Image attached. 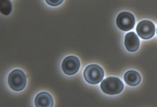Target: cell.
<instances>
[{"instance_id": "6da1fadb", "label": "cell", "mask_w": 157, "mask_h": 107, "mask_svg": "<svg viewBox=\"0 0 157 107\" xmlns=\"http://www.w3.org/2000/svg\"><path fill=\"white\" fill-rule=\"evenodd\" d=\"M124 87L122 81L115 77L106 78L101 84V88L103 92L109 95L120 93L123 91Z\"/></svg>"}, {"instance_id": "7a4b0ae2", "label": "cell", "mask_w": 157, "mask_h": 107, "mask_svg": "<svg viewBox=\"0 0 157 107\" xmlns=\"http://www.w3.org/2000/svg\"><path fill=\"white\" fill-rule=\"evenodd\" d=\"M83 76L86 81L92 85H96L101 82L104 77L103 69L97 65H91L85 68Z\"/></svg>"}, {"instance_id": "3957f363", "label": "cell", "mask_w": 157, "mask_h": 107, "mask_svg": "<svg viewBox=\"0 0 157 107\" xmlns=\"http://www.w3.org/2000/svg\"><path fill=\"white\" fill-rule=\"evenodd\" d=\"M10 87L13 90L19 91L26 87V77L24 73L20 69H16L10 73L8 78Z\"/></svg>"}, {"instance_id": "277c9868", "label": "cell", "mask_w": 157, "mask_h": 107, "mask_svg": "<svg viewBox=\"0 0 157 107\" xmlns=\"http://www.w3.org/2000/svg\"><path fill=\"white\" fill-rule=\"evenodd\" d=\"M116 22L119 29L124 31H128L135 26V18L130 13L124 12L118 15Z\"/></svg>"}, {"instance_id": "5b68a950", "label": "cell", "mask_w": 157, "mask_h": 107, "mask_svg": "<svg viewBox=\"0 0 157 107\" xmlns=\"http://www.w3.org/2000/svg\"><path fill=\"white\" fill-rule=\"evenodd\" d=\"M136 32L142 39H148L155 35V28L153 22L144 20L139 22L136 27Z\"/></svg>"}, {"instance_id": "8992f818", "label": "cell", "mask_w": 157, "mask_h": 107, "mask_svg": "<svg viewBox=\"0 0 157 107\" xmlns=\"http://www.w3.org/2000/svg\"><path fill=\"white\" fill-rule=\"evenodd\" d=\"M80 66V63L78 58L75 56H70L66 57L63 61L62 69L66 74L72 75L78 72Z\"/></svg>"}, {"instance_id": "52a82bcc", "label": "cell", "mask_w": 157, "mask_h": 107, "mask_svg": "<svg viewBox=\"0 0 157 107\" xmlns=\"http://www.w3.org/2000/svg\"><path fill=\"white\" fill-rule=\"evenodd\" d=\"M124 44L128 51L135 52L138 49L140 46V40L135 32H129L125 37Z\"/></svg>"}, {"instance_id": "ba28073f", "label": "cell", "mask_w": 157, "mask_h": 107, "mask_svg": "<svg viewBox=\"0 0 157 107\" xmlns=\"http://www.w3.org/2000/svg\"><path fill=\"white\" fill-rule=\"evenodd\" d=\"M35 104L37 107H52L54 105V100L49 93L44 92L37 95Z\"/></svg>"}, {"instance_id": "9c48e42d", "label": "cell", "mask_w": 157, "mask_h": 107, "mask_svg": "<svg viewBox=\"0 0 157 107\" xmlns=\"http://www.w3.org/2000/svg\"><path fill=\"white\" fill-rule=\"evenodd\" d=\"M124 80L128 85L131 86H135L140 83L141 77L140 74L137 71L130 70L125 74Z\"/></svg>"}, {"instance_id": "30bf717a", "label": "cell", "mask_w": 157, "mask_h": 107, "mask_svg": "<svg viewBox=\"0 0 157 107\" xmlns=\"http://www.w3.org/2000/svg\"><path fill=\"white\" fill-rule=\"evenodd\" d=\"M1 12L5 16H8L12 11V4L10 0H0Z\"/></svg>"}, {"instance_id": "8fae6325", "label": "cell", "mask_w": 157, "mask_h": 107, "mask_svg": "<svg viewBox=\"0 0 157 107\" xmlns=\"http://www.w3.org/2000/svg\"><path fill=\"white\" fill-rule=\"evenodd\" d=\"M45 1L50 6H56L61 4L64 0H45Z\"/></svg>"}]
</instances>
